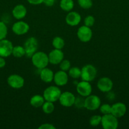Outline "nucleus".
Instances as JSON below:
<instances>
[{
  "label": "nucleus",
  "mask_w": 129,
  "mask_h": 129,
  "mask_svg": "<svg viewBox=\"0 0 129 129\" xmlns=\"http://www.w3.org/2000/svg\"><path fill=\"white\" fill-rule=\"evenodd\" d=\"M31 59L33 65L39 69L46 68L49 63L48 55L42 51L34 53V55L31 57Z\"/></svg>",
  "instance_id": "nucleus-1"
},
{
  "label": "nucleus",
  "mask_w": 129,
  "mask_h": 129,
  "mask_svg": "<svg viewBox=\"0 0 129 129\" xmlns=\"http://www.w3.org/2000/svg\"><path fill=\"white\" fill-rule=\"evenodd\" d=\"M61 91L59 88L55 86H50L46 88L43 93V96L46 101L51 102H55L59 100Z\"/></svg>",
  "instance_id": "nucleus-2"
},
{
  "label": "nucleus",
  "mask_w": 129,
  "mask_h": 129,
  "mask_svg": "<svg viewBox=\"0 0 129 129\" xmlns=\"http://www.w3.org/2000/svg\"><path fill=\"white\" fill-rule=\"evenodd\" d=\"M97 69L91 64H87L81 69L80 78L83 81L91 82L97 76Z\"/></svg>",
  "instance_id": "nucleus-3"
},
{
  "label": "nucleus",
  "mask_w": 129,
  "mask_h": 129,
  "mask_svg": "<svg viewBox=\"0 0 129 129\" xmlns=\"http://www.w3.org/2000/svg\"><path fill=\"white\" fill-rule=\"evenodd\" d=\"M101 124L104 129H116L118 127V120L111 113L106 114L102 117Z\"/></svg>",
  "instance_id": "nucleus-4"
},
{
  "label": "nucleus",
  "mask_w": 129,
  "mask_h": 129,
  "mask_svg": "<svg viewBox=\"0 0 129 129\" xmlns=\"http://www.w3.org/2000/svg\"><path fill=\"white\" fill-rule=\"evenodd\" d=\"M38 46V41L35 37H31L27 39L24 46L25 50V55L28 57H31L34 53L37 52Z\"/></svg>",
  "instance_id": "nucleus-5"
},
{
  "label": "nucleus",
  "mask_w": 129,
  "mask_h": 129,
  "mask_svg": "<svg viewBox=\"0 0 129 129\" xmlns=\"http://www.w3.org/2000/svg\"><path fill=\"white\" fill-rule=\"evenodd\" d=\"M101 100L96 95L90 94L85 99V108L88 110L94 111L99 108L101 106Z\"/></svg>",
  "instance_id": "nucleus-6"
},
{
  "label": "nucleus",
  "mask_w": 129,
  "mask_h": 129,
  "mask_svg": "<svg viewBox=\"0 0 129 129\" xmlns=\"http://www.w3.org/2000/svg\"><path fill=\"white\" fill-rule=\"evenodd\" d=\"M13 45L12 42L7 39H3L0 40V56L3 57H7L12 54Z\"/></svg>",
  "instance_id": "nucleus-7"
},
{
  "label": "nucleus",
  "mask_w": 129,
  "mask_h": 129,
  "mask_svg": "<svg viewBox=\"0 0 129 129\" xmlns=\"http://www.w3.org/2000/svg\"><path fill=\"white\" fill-rule=\"evenodd\" d=\"M77 37L82 42H87L91 40L92 37V31L91 27L83 25L77 30Z\"/></svg>",
  "instance_id": "nucleus-8"
},
{
  "label": "nucleus",
  "mask_w": 129,
  "mask_h": 129,
  "mask_svg": "<svg viewBox=\"0 0 129 129\" xmlns=\"http://www.w3.org/2000/svg\"><path fill=\"white\" fill-rule=\"evenodd\" d=\"M7 83L10 87L14 89H20L24 86L25 81L23 77L18 74H11L8 78Z\"/></svg>",
  "instance_id": "nucleus-9"
},
{
  "label": "nucleus",
  "mask_w": 129,
  "mask_h": 129,
  "mask_svg": "<svg viewBox=\"0 0 129 129\" xmlns=\"http://www.w3.org/2000/svg\"><path fill=\"white\" fill-rule=\"evenodd\" d=\"M97 86L99 90L103 93H109L111 91L113 86V83L110 78L103 77L99 79L97 83Z\"/></svg>",
  "instance_id": "nucleus-10"
},
{
  "label": "nucleus",
  "mask_w": 129,
  "mask_h": 129,
  "mask_svg": "<svg viewBox=\"0 0 129 129\" xmlns=\"http://www.w3.org/2000/svg\"><path fill=\"white\" fill-rule=\"evenodd\" d=\"M75 97L74 94L69 91H65L61 93L59 101L60 104L64 107H70L74 105Z\"/></svg>",
  "instance_id": "nucleus-11"
},
{
  "label": "nucleus",
  "mask_w": 129,
  "mask_h": 129,
  "mask_svg": "<svg viewBox=\"0 0 129 129\" xmlns=\"http://www.w3.org/2000/svg\"><path fill=\"white\" fill-rule=\"evenodd\" d=\"M49 62L53 65L59 64L64 59V54L61 49H54L48 54Z\"/></svg>",
  "instance_id": "nucleus-12"
},
{
  "label": "nucleus",
  "mask_w": 129,
  "mask_h": 129,
  "mask_svg": "<svg viewBox=\"0 0 129 129\" xmlns=\"http://www.w3.org/2000/svg\"><path fill=\"white\" fill-rule=\"evenodd\" d=\"M77 91L82 96L87 97L92 93V86L89 82L82 80L77 84Z\"/></svg>",
  "instance_id": "nucleus-13"
},
{
  "label": "nucleus",
  "mask_w": 129,
  "mask_h": 129,
  "mask_svg": "<svg viewBox=\"0 0 129 129\" xmlns=\"http://www.w3.org/2000/svg\"><path fill=\"white\" fill-rule=\"evenodd\" d=\"M29 25L23 21H16L12 26L13 32L17 35H23L27 34L29 31Z\"/></svg>",
  "instance_id": "nucleus-14"
},
{
  "label": "nucleus",
  "mask_w": 129,
  "mask_h": 129,
  "mask_svg": "<svg viewBox=\"0 0 129 129\" xmlns=\"http://www.w3.org/2000/svg\"><path fill=\"white\" fill-rule=\"evenodd\" d=\"M126 112V107L123 103L118 102L111 105V113L116 118L123 117Z\"/></svg>",
  "instance_id": "nucleus-15"
},
{
  "label": "nucleus",
  "mask_w": 129,
  "mask_h": 129,
  "mask_svg": "<svg viewBox=\"0 0 129 129\" xmlns=\"http://www.w3.org/2000/svg\"><path fill=\"white\" fill-rule=\"evenodd\" d=\"M53 81L58 86H63L66 85L68 81V75L64 71H58L54 74Z\"/></svg>",
  "instance_id": "nucleus-16"
},
{
  "label": "nucleus",
  "mask_w": 129,
  "mask_h": 129,
  "mask_svg": "<svg viewBox=\"0 0 129 129\" xmlns=\"http://www.w3.org/2000/svg\"><path fill=\"white\" fill-rule=\"evenodd\" d=\"M65 21L66 23L70 26H77L80 22L81 16L76 11H70L66 16Z\"/></svg>",
  "instance_id": "nucleus-17"
},
{
  "label": "nucleus",
  "mask_w": 129,
  "mask_h": 129,
  "mask_svg": "<svg viewBox=\"0 0 129 129\" xmlns=\"http://www.w3.org/2000/svg\"><path fill=\"white\" fill-rule=\"evenodd\" d=\"M27 9L23 5H17L13 8L12 10V15L16 20H22L27 15Z\"/></svg>",
  "instance_id": "nucleus-18"
},
{
  "label": "nucleus",
  "mask_w": 129,
  "mask_h": 129,
  "mask_svg": "<svg viewBox=\"0 0 129 129\" xmlns=\"http://www.w3.org/2000/svg\"><path fill=\"white\" fill-rule=\"evenodd\" d=\"M54 74L53 71L48 68L40 69V78L41 80L45 83H51L53 80Z\"/></svg>",
  "instance_id": "nucleus-19"
},
{
  "label": "nucleus",
  "mask_w": 129,
  "mask_h": 129,
  "mask_svg": "<svg viewBox=\"0 0 129 129\" xmlns=\"http://www.w3.org/2000/svg\"><path fill=\"white\" fill-rule=\"evenodd\" d=\"M45 102L44 96L39 94H35L33 96L30 100V103L33 107L35 108H39L42 106L43 103Z\"/></svg>",
  "instance_id": "nucleus-20"
},
{
  "label": "nucleus",
  "mask_w": 129,
  "mask_h": 129,
  "mask_svg": "<svg viewBox=\"0 0 129 129\" xmlns=\"http://www.w3.org/2000/svg\"><path fill=\"white\" fill-rule=\"evenodd\" d=\"M59 6L65 11H70L74 7V2L73 0H61Z\"/></svg>",
  "instance_id": "nucleus-21"
},
{
  "label": "nucleus",
  "mask_w": 129,
  "mask_h": 129,
  "mask_svg": "<svg viewBox=\"0 0 129 129\" xmlns=\"http://www.w3.org/2000/svg\"><path fill=\"white\" fill-rule=\"evenodd\" d=\"M15 57L20 58L25 55V50L24 47L17 45V46L13 47L12 50V54Z\"/></svg>",
  "instance_id": "nucleus-22"
},
{
  "label": "nucleus",
  "mask_w": 129,
  "mask_h": 129,
  "mask_svg": "<svg viewBox=\"0 0 129 129\" xmlns=\"http://www.w3.org/2000/svg\"><path fill=\"white\" fill-rule=\"evenodd\" d=\"M64 40L60 37H55L53 39L52 45L54 49L61 50L64 46Z\"/></svg>",
  "instance_id": "nucleus-23"
},
{
  "label": "nucleus",
  "mask_w": 129,
  "mask_h": 129,
  "mask_svg": "<svg viewBox=\"0 0 129 129\" xmlns=\"http://www.w3.org/2000/svg\"><path fill=\"white\" fill-rule=\"evenodd\" d=\"M42 109L43 112L46 114H50L53 113V111L54 110V105L53 104V102H48V101L44 102L42 106Z\"/></svg>",
  "instance_id": "nucleus-24"
},
{
  "label": "nucleus",
  "mask_w": 129,
  "mask_h": 129,
  "mask_svg": "<svg viewBox=\"0 0 129 129\" xmlns=\"http://www.w3.org/2000/svg\"><path fill=\"white\" fill-rule=\"evenodd\" d=\"M68 76L73 79H78L81 76V69L78 67L70 68L68 70Z\"/></svg>",
  "instance_id": "nucleus-25"
},
{
  "label": "nucleus",
  "mask_w": 129,
  "mask_h": 129,
  "mask_svg": "<svg viewBox=\"0 0 129 129\" xmlns=\"http://www.w3.org/2000/svg\"><path fill=\"white\" fill-rule=\"evenodd\" d=\"M102 117L98 115H95L90 118L89 123L92 127H97L101 123Z\"/></svg>",
  "instance_id": "nucleus-26"
},
{
  "label": "nucleus",
  "mask_w": 129,
  "mask_h": 129,
  "mask_svg": "<svg viewBox=\"0 0 129 129\" xmlns=\"http://www.w3.org/2000/svg\"><path fill=\"white\" fill-rule=\"evenodd\" d=\"M73 105L75 106L76 108L78 109H82L85 108V98H83V96H81L75 98Z\"/></svg>",
  "instance_id": "nucleus-27"
},
{
  "label": "nucleus",
  "mask_w": 129,
  "mask_h": 129,
  "mask_svg": "<svg viewBox=\"0 0 129 129\" xmlns=\"http://www.w3.org/2000/svg\"><path fill=\"white\" fill-rule=\"evenodd\" d=\"M8 28L6 24L3 21H0V40L5 39L7 36Z\"/></svg>",
  "instance_id": "nucleus-28"
},
{
  "label": "nucleus",
  "mask_w": 129,
  "mask_h": 129,
  "mask_svg": "<svg viewBox=\"0 0 129 129\" xmlns=\"http://www.w3.org/2000/svg\"><path fill=\"white\" fill-rule=\"evenodd\" d=\"M78 5L83 9H89L92 6V0H77Z\"/></svg>",
  "instance_id": "nucleus-29"
},
{
  "label": "nucleus",
  "mask_w": 129,
  "mask_h": 129,
  "mask_svg": "<svg viewBox=\"0 0 129 129\" xmlns=\"http://www.w3.org/2000/svg\"><path fill=\"white\" fill-rule=\"evenodd\" d=\"M59 64L61 70L64 71H68L71 67L70 62L68 60H67V59H63V60Z\"/></svg>",
  "instance_id": "nucleus-30"
},
{
  "label": "nucleus",
  "mask_w": 129,
  "mask_h": 129,
  "mask_svg": "<svg viewBox=\"0 0 129 129\" xmlns=\"http://www.w3.org/2000/svg\"><path fill=\"white\" fill-rule=\"evenodd\" d=\"M99 110L103 115L110 114L111 112V105L109 104H103L100 106Z\"/></svg>",
  "instance_id": "nucleus-31"
},
{
  "label": "nucleus",
  "mask_w": 129,
  "mask_h": 129,
  "mask_svg": "<svg viewBox=\"0 0 129 129\" xmlns=\"http://www.w3.org/2000/svg\"><path fill=\"white\" fill-rule=\"evenodd\" d=\"M95 23V18L92 15H88L86 16L84 19V25L89 26V27H91L94 25Z\"/></svg>",
  "instance_id": "nucleus-32"
},
{
  "label": "nucleus",
  "mask_w": 129,
  "mask_h": 129,
  "mask_svg": "<svg viewBox=\"0 0 129 129\" xmlns=\"http://www.w3.org/2000/svg\"><path fill=\"white\" fill-rule=\"evenodd\" d=\"M39 129H56V127L51 123H43L39 127Z\"/></svg>",
  "instance_id": "nucleus-33"
},
{
  "label": "nucleus",
  "mask_w": 129,
  "mask_h": 129,
  "mask_svg": "<svg viewBox=\"0 0 129 129\" xmlns=\"http://www.w3.org/2000/svg\"><path fill=\"white\" fill-rule=\"evenodd\" d=\"M27 1L30 4V5H38L43 3L44 0H27Z\"/></svg>",
  "instance_id": "nucleus-34"
},
{
  "label": "nucleus",
  "mask_w": 129,
  "mask_h": 129,
  "mask_svg": "<svg viewBox=\"0 0 129 129\" xmlns=\"http://www.w3.org/2000/svg\"><path fill=\"white\" fill-rule=\"evenodd\" d=\"M56 0H44L43 3L47 6H52L54 5Z\"/></svg>",
  "instance_id": "nucleus-35"
},
{
  "label": "nucleus",
  "mask_w": 129,
  "mask_h": 129,
  "mask_svg": "<svg viewBox=\"0 0 129 129\" xmlns=\"http://www.w3.org/2000/svg\"><path fill=\"white\" fill-rule=\"evenodd\" d=\"M6 65V60L4 57L0 56V68H3Z\"/></svg>",
  "instance_id": "nucleus-36"
}]
</instances>
